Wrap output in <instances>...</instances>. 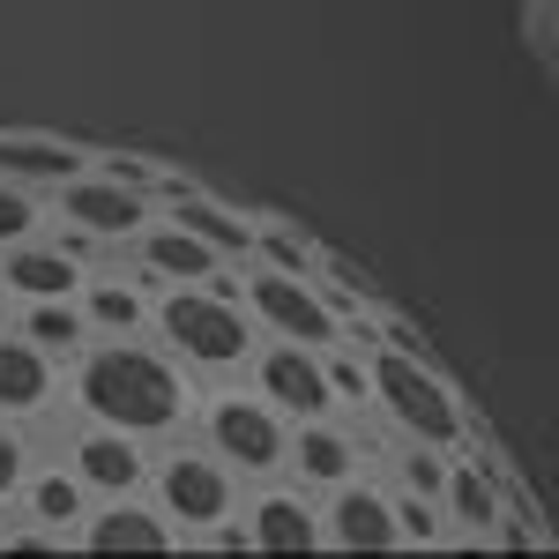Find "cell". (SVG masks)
Masks as SVG:
<instances>
[{"mask_svg": "<svg viewBox=\"0 0 559 559\" xmlns=\"http://www.w3.org/2000/svg\"><path fill=\"white\" fill-rule=\"evenodd\" d=\"M202 426H210V455H216L231 477H269V471H284L292 432H284V418H276L261 395H216Z\"/></svg>", "mask_w": 559, "mask_h": 559, "instance_id": "obj_5", "label": "cell"}, {"mask_svg": "<svg viewBox=\"0 0 559 559\" xmlns=\"http://www.w3.org/2000/svg\"><path fill=\"white\" fill-rule=\"evenodd\" d=\"M31 231H38V194H31V187H8V179H0V247L31 239Z\"/></svg>", "mask_w": 559, "mask_h": 559, "instance_id": "obj_25", "label": "cell"}, {"mask_svg": "<svg viewBox=\"0 0 559 559\" xmlns=\"http://www.w3.org/2000/svg\"><path fill=\"white\" fill-rule=\"evenodd\" d=\"M150 485H157L150 508L173 522V530H194V537L216 530V522L231 515V500H239V492H231V471H224L216 455H194V448H173V455L150 471Z\"/></svg>", "mask_w": 559, "mask_h": 559, "instance_id": "obj_4", "label": "cell"}, {"mask_svg": "<svg viewBox=\"0 0 559 559\" xmlns=\"http://www.w3.org/2000/svg\"><path fill=\"white\" fill-rule=\"evenodd\" d=\"M52 194H60V224L90 231L97 247H105V239H134V231L150 224V187L112 179V173H97V165H83L75 179H60Z\"/></svg>", "mask_w": 559, "mask_h": 559, "instance_id": "obj_7", "label": "cell"}, {"mask_svg": "<svg viewBox=\"0 0 559 559\" xmlns=\"http://www.w3.org/2000/svg\"><path fill=\"white\" fill-rule=\"evenodd\" d=\"M165 344H173L179 366H202V373H231L247 366L254 350V329H247V306L239 299H216L210 284H165V299L150 306Z\"/></svg>", "mask_w": 559, "mask_h": 559, "instance_id": "obj_3", "label": "cell"}, {"mask_svg": "<svg viewBox=\"0 0 559 559\" xmlns=\"http://www.w3.org/2000/svg\"><path fill=\"white\" fill-rule=\"evenodd\" d=\"M68 471H75V485H83V492H97V500H120V492H142V485H150L142 440H134V432H112V426L75 432Z\"/></svg>", "mask_w": 559, "mask_h": 559, "instance_id": "obj_10", "label": "cell"}, {"mask_svg": "<svg viewBox=\"0 0 559 559\" xmlns=\"http://www.w3.org/2000/svg\"><path fill=\"white\" fill-rule=\"evenodd\" d=\"M366 395L381 403V418L403 432V440H426V448H455V440H463V395L440 381L432 350L381 344L366 358Z\"/></svg>", "mask_w": 559, "mask_h": 559, "instance_id": "obj_2", "label": "cell"}, {"mask_svg": "<svg viewBox=\"0 0 559 559\" xmlns=\"http://www.w3.org/2000/svg\"><path fill=\"white\" fill-rule=\"evenodd\" d=\"M75 403H83L90 426H112V432H179L187 418V373H179L165 350L128 344V336H105L75 358Z\"/></svg>", "mask_w": 559, "mask_h": 559, "instance_id": "obj_1", "label": "cell"}, {"mask_svg": "<svg viewBox=\"0 0 559 559\" xmlns=\"http://www.w3.org/2000/svg\"><path fill=\"white\" fill-rule=\"evenodd\" d=\"M150 194H165L173 202V224H187L202 247H216V254H254V216H239L231 202H210L194 179H150Z\"/></svg>", "mask_w": 559, "mask_h": 559, "instance_id": "obj_13", "label": "cell"}, {"mask_svg": "<svg viewBox=\"0 0 559 559\" xmlns=\"http://www.w3.org/2000/svg\"><path fill=\"white\" fill-rule=\"evenodd\" d=\"M83 306L75 299H23V329L15 336H31V344L45 350V358H75L83 350Z\"/></svg>", "mask_w": 559, "mask_h": 559, "instance_id": "obj_20", "label": "cell"}, {"mask_svg": "<svg viewBox=\"0 0 559 559\" xmlns=\"http://www.w3.org/2000/svg\"><path fill=\"white\" fill-rule=\"evenodd\" d=\"M239 306H247V321H261V329H269V336H284V344H313V350H329L336 336H344L313 276H284V269H261L254 284H239Z\"/></svg>", "mask_w": 559, "mask_h": 559, "instance_id": "obj_6", "label": "cell"}, {"mask_svg": "<svg viewBox=\"0 0 559 559\" xmlns=\"http://www.w3.org/2000/svg\"><path fill=\"white\" fill-rule=\"evenodd\" d=\"M75 545L83 552H179V530L157 508H142L134 492L105 500L90 522H75Z\"/></svg>", "mask_w": 559, "mask_h": 559, "instance_id": "obj_12", "label": "cell"}, {"mask_svg": "<svg viewBox=\"0 0 559 559\" xmlns=\"http://www.w3.org/2000/svg\"><path fill=\"white\" fill-rule=\"evenodd\" d=\"M83 165H90V150L68 142V134H0V179H8V187L52 194L60 179H75Z\"/></svg>", "mask_w": 559, "mask_h": 559, "instance_id": "obj_15", "label": "cell"}, {"mask_svg": "<svg viewBox=\"0 0 559 559\" xmlns=\"http://www.w3.org/2000/svg\"><path fill=\"white\" fill-rule=\"evenodd\" d=\"M254 254L261 269H284V276H313L321 261H313V239L292 231V224H254Z\"/></svg>", "mask_w": 559, "mask_h": 559, "instance_id": "obj_23", "label": "cell"}, {"mask_svg": "<svg viewBox=\"0 0 559 559\" xmlns=\"http://www.w3.org/2000/svg\"><path fill=\"white\" fill-rule=\"evenodd\" d=\"M134 247H142V284H202L216 261H224L216 247H202L187 224H142Z\"/></svg>", "mask_w": 559, "mask_h": 559, "instance_id": "obj_17", "label": "cell"}, {"mask_svg": "<svg viewBox=\"0 0 559 559\" xmlns=\"http://www.w3.org/2000/svg\"><path fill=\"white\" fill-rule=\"evenodd\" d=\"M440 515L455 537H492V522L508 515V485L492 463H471V455H448L440 471Z\"/></svg>", "mask_w": 559, "mask_h": 559, "instance_id": "obj_11", "label": "cell"}, {"mask_svg": "<svg viewBox=\"0 0 559 559\" xmlns=\"http://www.w3.org/2000/svg\"><path fill=\"white\" fill-rule=\"evenodd\" d=\"M0 292H15V299H75L83 292V261L45 247L38 231H31V239L0 247Z\"/></svg>", "mask_w": 559, "mask_h": 559, "instance_id": "obj_14", "label": "cell"}, {"mask_svg": "<svg viewBox=\"0 0 559 559\" xmlns=\"http://www.w3.org/2000/svg\"><path fill=\"white\" fill-rule=\"evenodd\" d=\"M284 455H292L299 477H306V485H321V492L350 477V440L336 426H321V418H306V432H292V448H284Z\"/></svg>", "mask_w": 559, "mask_h": 559, "instance_id": "obj_21", "label": "cell"}, {"mask_svg": "<svg viewBox=\"0 0 559 559\" xmlns=\"http://www.w3.org/2000/svg\"><path fill=\"white\" fill-rule=\"evenodd\" d=\"M23 477H31V455H23V432L0 426V508L23 492Z\"/></svg>", "mask_w": 559, "mask_h": 559, "instance_id": "obj_27", "label": "cell"}, {"mask_svg": "<svg viewBox=\"0 0 559 559\" xmlns=\"http://www.w3.org/2000/svg\"><path fill=\"white\" fill-rule=\"evenodd\" d=\"M321 373H329V395L336 403H366V358L336 350V358H321Z\"/></svg>", "mask_w": 559, "mask_h": 559, "instance_id": "obj_26", "label": "cell"}, {"mask_svg": "<svg viewBox=\"0 0 559 559\" xmlns=\"http://www.w3.org/2000/svg\"><path fill=\"white\" fill-rule=\"evenodd\" d=\"M75 299H83V321H90V329H105V336H134V329L150 321L142 284H112V276H105V284H83Z\"/></svg>", "mask_w": 559, "mask_h": 559, "instance_id": "obj_22", "label": "cell"}, {"mask_svg": "<svg viewBox=\"0 0 559 559\" xmlns=\"http://www.w3.org/2000/svg\"><path fill=\"white\" fill-rule=\"evenodd\" d=\"M83 485H75V471H38L23 477V508H31V522H38L45 537H75V522H83Z\"/></svg>", "mask_w": 559, "mask_h": 559, "instance_id": "obj_19", "label": "cell"}, {"mask_svg": "<svg viewBox=\"0 0 559 559\" xmlns=\"http://www.w3.org/2000/svg\"><path fill=\"white\" fill-rule=\"evenodd\" d=\"M247 545L254 552H321V515L299 492H261L247 515Z\"/></svg>", "mask_w": 559, "mask_h": 559, "instance_id": "obj_18", "label": "cell"}, {"mask_svg": "<svg viewBox=\"0 0 559 559\" xmlns=\"http://www.w3.org/2000/svg\"><path fill=\"white\" fill-rule=\"evenodd\" d=\"M395 537H411V545H440V537H448V515H440V500H426V492L395 500Z\"/></svg>", "mask_w": 559, "mask_h": 559, "instance_id": "obj_24", "label": "cell"}, {"mask_svg": "<svg viewBox=\"0 0 559 559\" xmlns=\"http://www.w3.org/2000/svg\"><path fill=\"white\" fill-rule=\"evenodd\" d=\"M60 395V373L31 336H0V418H38Z\"/></svg>", "mask_w": 559, "mask_h": 559, "instance_id": "obj_16", "label": "cell"}, {"mask_svg": "<svg viewBox=\"0 0 559 559\" xmlns=\"http://www.w3.org/2000/svg\"><path fill=\"white\" fill-rule=\"evenodd\" d=\"M247 366H254V388H261V403L276 411V418H329V373H321V350L313 344H276L269 350H247Z\"/></svg>", "mask_w": 559, "mask_h": 559, "instance_id": "obj_8", "label": "cell"}, {"mask_svg": "<svg viewBox=\"0 0 559 559\" xmlns=\"http://www.w3.org/2000/svg\"><path fill=\"white\" fill-rule=\"evenodd\" d=\"M336 500H329V515H321V545H344V552H395L403 537H395V500H388L381 485H329Z\"/></svg>", "mask_w": 559, "mask_h": 559, "instance_id": "obj_9", "label": "cell"}]
</instances>
